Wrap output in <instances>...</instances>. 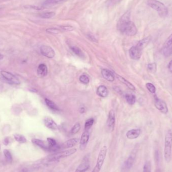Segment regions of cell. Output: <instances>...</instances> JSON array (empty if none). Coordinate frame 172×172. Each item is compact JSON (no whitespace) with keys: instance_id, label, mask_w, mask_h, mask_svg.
<instances>
[{"instance_id":"2","label":"cell","mask_w":172,"mask_h":172,"mask_svg":"<svg viewBox=\"0 0 172 172\" xmlns=\"http://www.w3.org/2000/svg\"><path fill=\"white\" fill-rule=\"evenodd\" d=\"M147 4L148 6L157 11L161 17H165L168 15V8L164 4L161 2L157 0H148Z\"/></svg>"},{"instance_id":"29","label":"cell","mask_w":172,"mask_h":172,"mask_svg":"<svg viewBox=\"0 0 172 172\" xmlns=\"http://www.w3.org/2000/svg\"><path fill=\"white\" fill-rule=\"evenodd\" d=\"M14 139L17 142L20 143H25L26 142V139L25 137L23 135H20V134H15L14 135Z\"/></svg>"},{"instance_id":"40","label":"cell","mask_w":172,"mask_h":172,"mask_svg":"<svg viewBox=\"0 0 172 172\" xmlns=\"http://www.w3.org/2000/svg\"><path fill=\"white\" fill-rule=\"evenodd\" d=\"M87 37H88V38L90 40H91L92 42H97V40L96 39V38H95L94 36H93V35L91 34H88L87 35Z\"/></svg>"},{"instance_id":"16","label":"cell","mask_w":172,"mask_h":172,"mask_svg":"<svg viewBox=\"0 0 172 172\" xmlns=\"http://www.w3.org/2000/svg\"><path fill=\"white\" fill-rule=\"evenodd\" d=\"M141 134L140 129H132L128 130L126 133V137L130 139H137Z\"/></svg>"},{"instance_id":"36","label":"cell","mask_w":172,"mask_h":172,"mask_svg":"<svg viewBox=\"0 0 172 172\" xmlns=\"http://www.w3.org/2000/svg\"><path fill=\"white\" fill-rule=\"evenodd\" d=\"M143 172H152L150 161H147L145 162L143 168Z\"/></svg>"},{"instance_id":"44","label":"cell","mask_w":172,"mask_h":172,"mask_svg":"<svg viewBox=\"0 0 172 172\" xmlns=\"http://www.w3.org/2000/svg\"><path fill=\"white\" fill-rule=\"evenodd\" d=\"M3 1V0H0V1Z\"/></svg>"},{"instance_id":"7","label":"cell","mask_w":172,"mask_h":172,"mask_svg":"<svg viewBox=\"0 0 172 172\" xmlns=\"http://www.w3.org/2000/svg\"><path fill=\"white\" fill-rule=\"evenodd\" d=\"M90 154L87 153V155L85 156L83 160L82 161L80 164L77 167L75 172H86L89 169L90 166Z\"/></svg>"},{"instance_id":"41","label":"cell","mask_w":172,"mask_h":172,"mask_svg":"<svg viewBox=\"0 0 172 172\" xmlns=\"http://www.w3.org/2000/svg\"><path fill=\"white\" fill-rule=\"evenodd\" d=\"M61 28L63 29L65 31H72L73 30V28L71 26H62Z\"/></svg>"},{"instance_id":"1","label":"cell","mask_w":172,"mask_h":172,"mask_svg":"<svg viewBox=\"0 0 172 172\" xmlns=\"http://www.w3.org/2000/svg\"><path fill=\"white\" fill-rule=\"evenodd\" d=\"M130 15V11L126 12L118 20L117 27L122 33L131 36L136 35L138 29L135 23L131 21Z\"/></svg>"},{"instance_id":"12","label":"cell","mask_w":172,"mask_h":172,"mask_svg":"<svg viewBox=\"0 0 172 172\" xmlns=\"http://www.w3.org/2000/svg\"><path fill=\"white\" fill-rule=\"evenodd\" d=\"M90 134L88 130H85L82 135L80 140V148L82 151L85 149L89 139Z\"/></svg>"},{"instance_id":"23","label":"cell","mask_w":172,"mask_h":172,"mask_svg":"<svg viewBox=\"0 0 172 172\" xmlns=\"http://www.w3.org/2000/svg\"><path fill=\"white\" fill-rule=\"evenodd\" d=\"M117 77H118V79H119L121 83L124 84L127 87H128L132 91H135V86L130 82L126 80V79H124V77H122L120 76H118V75L117 76Z\"/></svg>"},{"instance_id":"32","label":"cell","mask_w":172,"mask_h":172,"mask_svg":"<svg viewBox=\"0 0 172 172\" xmlns=\"http://www.w3.org/2000/svg\"><path fill=\"white\" fill-rule=\"evenodd\" d=\"M147 89L152 94H155L156 92V88L155 86L151 83H147L145 84Z\"/></svg>"},{"instance_id":"42","label":"cell","mask_w":172,"mask_h":172,"mask_svg":"<svg viewBox=\"0 0 172 172\" xmlns=\"http://www.w3.org/2000/svg\"><path fill=\"white\" fill-rule=\"evenodd\" d=\"M168 69L169 71L172 73V60L171 61H170L168 64Z\"/></svg>"},{"instance_id":"34","label":"cell","mask_w":172,"mask_h":172,"mask_svg":"<svg viewBox=\"0 0 172 172\" xmlns=\"http://www.w3.org/2000/svg\"><path fill=\"white\" fill-rule=\"evenodd\" d=\"M81 129V125L80 123L79 122H77L74 125L73 127L72 130H71V134L72 135H75V134H77V132H79Z\"/></svg>"},{"instance_id":"27","label":"cell","mask_w":172,"mask_h":172,"mask_svg":"<svg viewBox=\"0 0 172 172\" xmlns=\"http://www.w3.org/2000/svg\"><path fill=\"white\" fill-rule=\"evenodd\" d=\"M126 98L127 102L131 105H134L136 102V97L133 94H127Z\"/></svg>"},{"instance_id":"20","label":"cell","mask_w":172,"mask_h":172,"mask_svg":"<svg viewBox=\"0 0 172 172\" xmlns=\"http://www.w3.org/2000/svg\"><path fill=\"white\" fill-rule=\"evenodd\" d=\"M32 142L34 144L40 147V148H42L46 151H49L48 144H46L45 142H43V140L38 139H32Z\"/></svg>"},{"instance_id":"14","label":"cell","mask_w":172,"mask_h":172,"mask_svg":"<svg viewBox=\"0 0 172 172\" xmlns=\"http://www.w3.org/2000/svg\"><path fill=\"white\" fill-rule=\"evenodd\" d=\"M48 143L49 152H56V151L60 149V147L57 144L56 141L52 138H48L47 139Z\"/></svg>"},{"instance_id":"4","label":"cell","mask_w":172,"mask_h":172,"mask_svg":"<svg viewBox=\"0 0 172 172\" xmlns=\"http://www.w3.org/2000/svg\"><path fill=\"white\" fill-rule=\"evenodd\" d=\"M77 152V149L72 148V149H68L66 151H63L61 152H56L50 155L47 157V161H55L59 160L62 158L71 156Z\"/></svg>"},{"instance_id":"3","label":"cell","mask_w":172,"mask_h":172,"mask_svg":"<svg viewBox=\"0 0 172 172\" xmlns=\"http://www.w3.org/2000/svg\"><path fill=\"white\" fill-rule=\"evenodd\" d=\"M172 149V131L169 130L165 138L164 158L167 163H169L171 159Z\"/></svg>"},{"instance_id":"15","label":"cell","mask_w":172,"mask_h":172,"mask_svg":"<svg viewBox=\"0 0 172 172\" xmlns=\"http://www.w3.org/2000/svg\"><path fill=\"white\" fill-rule=\"evenodd\" d=\"M44 123L46 127L51 130H57L59 127L56 123L55 122L52 118L50 117H46L44 119Z\"/></svg>"},{"instance_id":"6","label":"cell","mask_w":172,"mask_h":172,"mask_svg":"<svg viewBox=\"0 0 172 172\" xmlns=\"http://www.w3.org/2000/svg\"><path fill=\"white\" fill-rule=\"evenodd\" d=\"M136 151H134L121 166L122 172H129L132 168L136 157Z\"/></svg>"},{"instance_id":"8","label":"cell","mask_w":172,"mask_h":172,"mask_svg":"<svg viewBox=\"0 0 172 172\" xmlns=\"http://www.w3.org/2000/svg\"><path fill=\"white\" fill-rule=\"evenodd\" d=\"M155 106L156 108L162 113L166 114L168 112V108L167 104L163 100L159 99L157 95L155 97Z\"/></svg>"},{"instance_id":"39","label":"cell","mask_w":172,"mask_h":172,"mask_svg":"<svg viewBox=\"0 0 172 172\" xmlns=\"http://www.w3.org/2000/svg\"><path fill=\"white\" fill-rule=\"evenodd\" d=\"M122 0H108L107 4L109 6H113L120 3Z\"/></svg>"},{"instance_id":"26","label":"cell","mask_w":172,"mask_h":172,"mask_svg":"<svg viewBox=\"0 0 172 172\" xmlns=\"http://www.w3.org/2000/svg\"><path fill=\"white\" fill-rule=\"evenodd\" d=\"M55 15V13L54 12H43L39 14V17L43 19H50L53 17Z\"/></svg>"},{"instance_id":"38","label":"cell","mask_w":172,"mask_h":172,"mask_svg":"<svg viewBox=\"0 0 172 172\" xmlns=\"http://www.w3.org/2000/svg\"><path fill=\"white\" fill-rule=\"evenodd\" d=\"M46 32L50 33L57 34L60 32V30L57 28H49L46 30Z\"/></svg>"},{"instance_id":"24","label":"cell","mask_w":172,"mask_h":172,"mask_svg":"<svg viewBox=\"0 0 172 172\" xmlns=\"http://www.w3.org/2000/svg\"><path fill=\"white\" fill-rule=\"evenodd\" d=\"M45 102H46V104L47 106V107L51 109V110H52L53 111H59V107L56 105V104L54 103V102H52V101L47 99V98L45 99Z\"/></svg>"},{"instance_id":"35","label":"cell","mask_w":172,"mask_h":172,"mask_svg":"<svg viewBox=\"0 0 172 172\" xmlns=\"http://www.w3.org/2000/svg\"><path fill=\"white\" fill-rule=\"evenodd\" d=\"M172 45V33L169 36L167 40H165L164 44V47L165 48H168Z\"/></svg>"},{"instance_id":"9","label":"cell","mask_w":172,"mask_h":172,"mask_svg":"<svg viewBox=\"0 0 172 172\" xmlns=\"http://www.w3.org/2000/svg\"><path fill=\"white\" fill-rule=\"evenodd\" d=\"M142 53L143 51L138 48L136 46L131 47L129 51L130 57L135 60H139L141 58Z\"/></svg>"},{"instance_id":"22","label":"cell","mask_w":172,"mask_h":172,"mask_svg":"<svg viewBox=\"0 0 172 172\" xmlns=\"http://www.w3.org/2000/svg\"><path fill=\"white\" fill-rule=\"evenodd\" d=\"M97 94L100 97L105 98L108 96V91L107 88L105 86H100L98 88Z\"/></svg>"},{"instance_id":"19","label":"cell","mask_w":172,"mask_h":172,"mask_svg":"<svg viewBox=\"0 0 172 172\" xmlns=\"http://www.w3.org/2000/svg\"><path fill=\"white\" fill-rule=\"evenodd\" d=\"M101 73L102 76L106 80L111 82L114 81V75L111 71L107 69H103L102 70Z\"/></svg>"},{"instance_id":"31","label":"cell","mask_w":172,"mask_h":172,"mask_svg":"<svg viewBox=\"0 0 172 172\" xmlns=\"http://www.w3.org/2000/svg\"><path fill=\"white\" fill-rule=\"evenodd\" d=\"M64 0H46L43 3V6H50L53 5L54 4L60 3L61 2L64 1Z\"/></svg>"},{"instance_id":"30","label":"cell","mask_w":172,"mask_h":172,"mask_svg":"<svg viewBox=\"0 0 172 172\" xmlns=\"http://www.w3.org/2000/svg\"><path fill=\"white\" fill-rule=\"evenodd\" d=\"M4 154L6 161L8 163H11L13 160L11 152H10V151H8L7 149H5L4 151Z\"/></svg>"},{"instance_id":"13","label":"cell","mask_w":172,"mask_h":172,"mask_svg":"<svg viewBox=\"0 0 172 172\" xmlns=\"http://www.w3.org/2000/svg\"><path fill=\"white\" fill-rule=\"evenodd\" d=\"M115 122V115L113 110H111L108 115L107 125L110 131H112L114 128Z\"/></svg>"},{"instance_id":"43","label":"cell","mask_w":172,"mask_h":172,"mask_svg":"<svg viewBox=\"0 0 172 172\" xmlns=\"http://www.w3.org/2000/svg\"><path fill=\"white\" fill-rule=\"evenodd\" d=\"M85 110L84 108V107H82V108H81V113H83L85 112Z\"/></svg>"},{"instance_id":"5","label":"cell","mask_w":172,"mask_h":172,"mask_svg":"<svg viewBox=\"0 0 172 172\" xmlns=\"http://www.w3.org/2000/svg\"><path fill=\"white\" fill-rule=\"evenodd\" d=\"M107 148L104 145L101 149H100L99 155L97 157V160L96 162V165L94 168L92 170V172H100L101 169L102 167L104 164L107 155Z\"/></svg>"},{"instance_id":"10","label":"cell","mask_w":172,"mask_h":172,"mask_svg":"<svg viewBox=\"0 0 172 172\" xmlns=\"http://www.w3.org/2000/svg\"><path fill=\"white\" fill-rule=\"evenodd\" d=\"M1 74L6 80L11 82L12 84L15 85L20 84V82L18 79L12 73L6 72V71H2L1 72Z\"/></svg>"},{"instance_id":"18","label":"cell","mask_w":172,"mask_h":172,"mask_svg":"<svg viewBox=\"0 0 172 172\" xmlns=\"http://www.w3.org/2000/svg\"><path fill=\"white\" fill-rule=\"evenodd\" d=\"M79 140V139H77V138H73V139H70L69 140H67L66 142H64L61 145V148H72L77 144Z\"/></svg>"},{"instance_id":"37","label":"cell","mask_w":172,"mask_h":172,"mask_svg":"<svg viewBox=\"0 0 172 172\" xmlns=\"http://www.w3.org/2000/svg\"><path fill=\"white\" fill-rule=\"evenodd\" d=\"M79 80H80V81L84 84H87L89 83V78L85 75L81 76L79 78Z\"/></svg>"},{"instance_id":"25","label":"cell","mask_w":172,"mask_h":172,"mask_svg":"<svg viewBox=\"0 0 172 172\" xmlns=\"http://www.w3.org/2000/svg\"><path fill=\"white\" fill-rule=\"evenodd\" d=\"M147 70L148 72L152 73H155L157 71V65L156 63H152L148 64L147 65Z\"/></svg>"},{"instance_id":"17","label":"cell","mask_w":172,"mask_h":172,"mask_svg":"<svg viewBox=\"0 0 172 172\" xmlns=\"http://www.w3.org/2000/svg\"><path fill=\"white\" fill-rule=\"evenodd\" d=\"M151 40H152V37L151 36H148L142 39V40H139L136 46L138 48L143 51L149 44Z\"/></svg>"},{"instance_id":"28","label":"cell","mask_w":172,"mask_h":172,"mask_svg":"<svg viewBox=\"0 0 172 172\" xmlns=\"http://www.w3.org/2000/svg\"><path fill=\"white\" fill-rule=\"evenodd\" d=\"M71 49L77 56L81 57V58L84 57V55L80 48H79V47H77L76 46H71Z\"/></svg>"},{"instance_id":"11","label":"cell","mask_w":172,"mask_h":172,"mask_svg":"<svg viewBox=\"0 0 172 172\" xmlns=\"http://www.w3.org/2000/svg\"><path fill=\"white\" fill-rule=\"evenodd\" d=\"M40 52L43 55L49 59H52L55 56V51L49 46H42L40 47Z\"/></svg>"},{"instance_id":"21","label":"cell","mask_w":172,"mask_h":172,"mask_svg":"<svg viewBox=\"0 0 172 172\" xmlns=\"http://www.w3.org/2000/svg\"><path fill=\"white\" fill-rule=\"evenodd\" d=\"M48 73V69L46 64H42L39 65L37 68V74L40 77H43L46 76Z\"/></svg>"},{"instance_id":"33","label":"cell","mask_w":172,"mask_h":172,"mask_svg":"<svg viewBox=\"0 0 172 172\" xmlns=\"http://www.w3.org/2000/svg\"><path fill=\"white\" fill-rule=\"evenodd\" d=\"M94 122V120L93 118L89 119L86 121L85 124V130H88L90 128H91L92 126L93 125Z\"/></svg>"}]
</instances>
